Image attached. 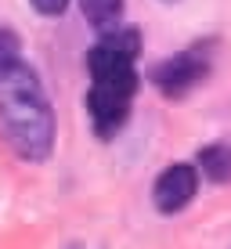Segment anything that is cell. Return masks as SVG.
I'll return each instance as SVG.
<instances>
[{
	"label": "cell",
	"mask_w": 231,
	"mask_h": 249,
	"mask_svg": "<svg viewBox=\"0 0 231 249\" xmlns=\"http://www.w3.org/2000/svg\"><path fill=\"white\" fill-rule=\"evenodd\" d=\"M138 58H141V33L123 29V25L112 33H101L87 54V72H90L87 116L101 141L116 137L130 119L134 94L141 87Z\"/></svg>",
	"instance_id": "1"
},
{
	"label": "cell",
	"mask_w": 231,
	"mask_h": 249,
	"mask_svg": "<svg viewBox=\"0 0 231 249\" xmlns=\"http://www.w3.org/2000/svg\"><path fill=\"white\" fill-rule=\"evenodd\" d=\"M0 130L15 156H22L25 162H44L54 152V108L40 76L25 62L0 76Z\"/></svg>",
	"instance_id": "2"
},
{
	"label": "cell",
	"mask_w": 231,
	"mask_h": 249,
	"mask_svg": "<svg viewBox=\"0 0 231 249\" xmlns=\"http://www.w3.org/2000/svg\"><path fill=\"white\" fill-rule=\"evenodd\" d=\"M213 62H217V40L206 36V40L188 44L184 51H177L174 58L159 62V65L148 72V80H152V87H156L162 98L181 101V98H188L192 90H199L202 83L210 80Z\"/></svg>",
	"instance_id": "3"
},
{
	"label": "cell",
	"mask_w": 231,
	"mask_h": 249,
	"mask_svg": "<svg viewBox=\"0 0 231 249\" xmlns=\"http://www.w3.org/2000/svg\"><path fill=\"white\" fill-rule=\"evenodd\" d=\"M199 195V166L195 162H170L152 184V206L166 217L181 213Z\"/></svg>",
	"instance_id": "4"
},
{
	"label": "cell",
	"mask_w": 231,
	"mask_h": 249,
	"mask_svg": "<svg viewBox=\"0 0 231 249\" xmlns=\"http://www.w3.org/2000/svg\"><path fill=\"white\" fill-rule=\"evenodd\" d=\"M195 166H199L202 177H210V181L217 184H228L231 181V144H206V148L199 152V159H195Z\"/></svg>",
	"instance_id": "5"
},
{
	"label": "cell",
	"mask_w": 231,
	"mask_h": 249,
	"mask_svg": "<svg viewBox=\"0 0 231 249\" xmlns=\"http://www.w3.org/2000/svg\"><path fill=\"white\" fill-rule=\"evenodd\" d=\"M80 11L98 33H112L123 22V0H80Z\"/></svg>",
	"instance_id": "6"
},
{
	"label": "cell",
	"mask_w": 231,
	"mask_h": 249,
	"mask_svg": "<svg viewBox=\"0 0 231 249\" xmlns=\"http://www.w3.org/2000/svg\"><path fill=\"white\" fill-rule=\"evenodd\" d=\"M18 62H22V40H18V33H11V29L0 25V76H4L7 69H15Z\"/></svg>",
	"instance_id": "7"
},
{
	"label": "cell",
	"mask_w": 231,
	"mask_h": 249,
	"mask_svg": "<svg viewBox=\"0 0 231 249\" xmlns=\"http://www.w3.org/2000/svg\"><path fill=\"white\" fill-rule=\"evenodd\" d=\"M33 4V11L36 15H44V18H58V15H65L69 11V4L72 0H29Z\"/></svg>",
	"instance_id": "8"
}]
</instances>
